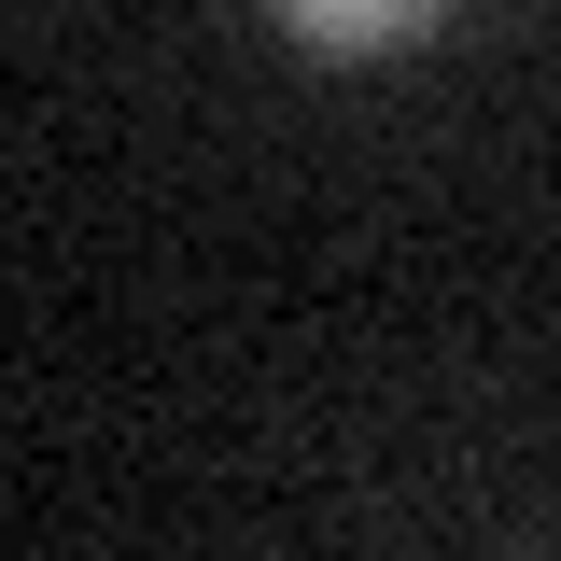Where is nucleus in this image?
Here are the masks:
<instances>
[{"label": "nucleus", "instance_id": "obj_1", "mask_svg": "<svg viewBox=\"0 0 561 561\" xmlns=\"http://www.w3.org/2000/svg\"><path fill=\"white\" fill-rule=\"evenodd\" d=\"M435 0H280V28H309V43H408Z\"/></svg>", "mask_w": 561, "mask_h": 561}]
</instances>
